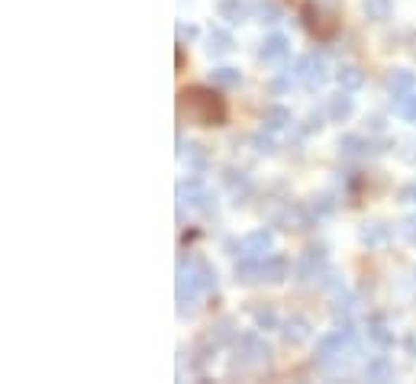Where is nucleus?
<instances>
[{
  "label": "nucleus",
  "mask_w": 416,
  "mask_h": 384,
  "mask_svg": "<svg viewBox=\"0 0 416 384\" xmlns=\"http://www.w3.org/2000/svg\"><path fill=\"white\" fill-rule=\"evenodd\" d=\"M178 107L181 116H188L190 123L197 126H223L226 123V100L213 87H184L178 94Z\"/></svg>",
  "instance_id": "obj_1"
},
{
  "label": "nucleus",
  "mask_w": 416,
  "mask_h": 384,
  "mask_svg": "<svg viewBox=\"0 0 416 384\" xmlns=\"http://www.w3.org/2000/svg\"><path fill=\"white\" fill-rule=\"evenodd\" d=\"M300 16H303L307 32H310L313 39H319V42H329V39L339 32V20H336L333 13H326L319 4H303Z\"/></svg>",
  "instance_id": "obj_2"
},
{
  "label": "nucleus",
  "mask_w": 416,
  "mask_h": 384,
  "mask_svg": "<svg viewBox=\"0 0 416 384\" xmlns=\"http://www.w3.org/2000/svg\"><path fill=\"white\" fill-rule=\"evenodd\" d=\"M274 223H278L281 230L307 233V230H310V226H313V210L300 207V204H288V207H284L278 216H274Z\"/></svg>",
  "instance_id": "obj_3"
},
{
  "label": "nucleus",
  "mask_w": 416,
  "mask_h": 384,
  "mask_svg": "<svg viewBox=\"0 0 416 384\" xmlns=\"http://www.w3.org/2000/svg\"><path fill=\"white\" fill-rule=\"evenodd\" d=\"M178 275H188L200 291H213V287H216V268H213L207 259H194L188 268H184V261H181V265H178Z\"/></svg>",
  "instance_id": "obj_4"
},
{
  "label": "nucleus",
  "mask_w": 416,
  "mask_h": 384,
  "mask_svg": "<svg viewBox=\"0 0 416 384\" xmlns=\"http://www.w3.org/2000/svg\"><path fill=\"white\" fill-rule=\"evenodd\" d=\"M178 197H181V204H190V207H200V210H207L210 213V191L204 187V181L200 178H188V181H181L178 185Z\"/></svg>",
  "instance_id": "obj_5"
},
{
  "label": "nucleus",
  "mask_w": 416,
  "mask_h": 384,
  "mask_svg": "<svg viewBox=\"0 0 416 384\" xmlns=\"http://www.w3.org/2000/svg\"><path fill=\"white\" fill-rule=\"evenodd\" d=\"M326 265V246L319 242V246H310L307 252H303V259L297 261V281H310V278H317L319 271H323Z\"/></svg>",
  "instance_id": "obj_6"
},
{
  "label": "nucleus",
  "mask_w": 416,
  "mask_h": 384,
  "mask_svg": "<svg viewBox=\"0 0 416 384\" xmlns=\"http://www.w3.org/2000/svg\"><path fill=\"white\" fill-rule=\"evenodd\" d=\"M348 339H352V326L345 323L342 330H336V333H329V336L319 339L317 359H319V361H329V359H336V355H342V349H345Z\"/></svg>",
  "instance_id": "obj_7"
},
{
  "label": "nucleus",
  "mask_w": 416,
  "mask_h": 384,
  "mask_svg": "<svg viewBox=\"0 0 416 384\" xmlns=\"http://www.w3.org/2000/svg\"><path fill=\"white\" fill-rule=\"evenodd\" d=\"M288 52H290V39L281 36V32H271V36L262 42V49H258V58L268 62V65H274V62H284Z\"/></svg>",
  "instance_id": "obj_8"
},
{
  "label": "nucleus",
  "mask_w": 416,
  "mask_h": 384,
  "mask_svg": "<svg viewBox=\"0 0 416 384\" xmlns=\"http://www.w3.org/2000/svg\"><path fill=\"white\" fill-rule=\"evenodd\" d=\"M271 249H274L271 230H252L249 236L243 239V255H252V259H265Z\"/></svg>",
  "instance_id": "obj_9"
},
{
  "label": "nucleus",
  "mask_w": 416,
  "mask_h": 384,
  "mask_svg": "<svg viewBox=\"0 0 416 384\" xmlns=\"http://www.w3.org/2000/svg\"><path fill=\"white\" fill-rule=\"evenodd\" d=\"M288 275H290V261L284 259V255H265V259H262V281L281 285Z\"/></svg>",
  "instance_id": "obj_10"
},
{
  "label": "nucleus",
  "mask_w": 416,
  "mask_h": 384,
  "mask_svg": "<svg viewBox=\"0 0 416 384\" xmlns=\"http://www.w3.org/2000/svg\"><path fill=\"white\" fill-rule=\"evenodd\" d=\"M216 13H220V20L235 26V23H243V20H249L252 4H245V0H220V4H216Z\"/></svg>",
  "instance_id": "obj_11"
},
{
  "label": "nucleus",
  "mask_w": 416,
  "mask_h": 384,
  "mask_svg": "<svg viewBox=\"0 0 416 384\" xmlns=\"http://www.w3.org/2000/svg\"><path fill=\"white\" fill-rule=\"evenodd\" d=\"M352 91H339L329 97V104H326V113H329V120H336V123H342V120H348L352 116V110H355V104H352V97H348Z\"/></svg>",
  "instance_id": "obj_12"
},
{
  "label": "nucleus",
  "mask_w": 416,
  "mask_h": 384,
  "mask_svg": "<svg viewBox=\"0 0 416 384\" xmlns=\"http://www.w3.org/2000/svg\"><path fill=\"white\" fill-rule=\"evenodd\" d=\"M223 181H226V187L233 191V197H235L233 204H235V207L252 197V181L243 175V171H226V178H223Z\"/></svg>",
  "instance_id": "obj_13"
},
{
  "label": "nucleus",
  "mask_w": 416,
  "mask_h": 384,
  "mask_svg": "<svg viewBox=\"0 0 416 384\" xmlns=\"http://www.w3.org/2000/svg\"><path fill=\"white\" fill-rule=\"evenodd\" d=\"M281 333H284V342H288V346H300V342L310 339V323L303 320V316H290Z\"/></svg>",
  "instance_id": "obj_14"
},
{
  "label": "nucleus",
  "mask_w": 416,
  "mask_h": 384,
  "mask_svg": "<svg viewBox=\"0 0 416 384\" xmlns=\"http://www.w3.org/2000/svg\"><path fill=\"white\" fill-rule=\"evenodd\" d=\"M235 281H239V285H255V281H262V259L245 255L243 261H235Z\"/></svg>",
  "instance_id": "obj_15"
},
{
  "label": "nucleus",
  "mask_w": 416,
  "mask_h": 384,
  "mask_svg": "<svg viewBox=\"0 0 416 384\" xmlns=\"http://www.w3.org/2000/svg\"><path fill=\"white\" fill-rule=\"evenodd\" d=\"M262 123H265L268 132L288 130V126H290V110H288V107H281V104H271V107L262 113Z\"/></svg>",
  "instance_id": "obj_16"
},
{
  "label": "nucleus",
  "mask_w": 416,
  "mask_h": 384,
  "mask_svg": "<svg viewBox=\"0 0 416 384\" xmlns=\"http://www.w3.org/2000/svg\"><path fill=\"white\" fill-rule=\"evenodd\" d=\"M413 71H407V68H397V71H391L387 75V91L393 94V97H403V94H410L413 91Z\"/></svg>",
  "instance_id": "obj_17"
},
{
  "label": "nucleus",
  "mask_w": 416,
  "mask_h": 384,
  "mask_svg": "<svg viewBox=\"0 0 416 384\" xmlns=\"http://www.w3.org/2000/svg\"><path fill=\"white\" fill-rule=\"evenodd\" d=\"M210 342L213 346H235L239 342V330H235L233 320H220L210 333Z\"/></svg>",
  "instance_id": "obj_18"
},
{
  "label": "nucleus",
  "mask_w": 416,
  "mask_h": 384,
  "mask_svg": "<svg viewBox=\"0 0 416 384\" xmlns=\"http://www.w3.org/2000/svg\"><path fill=\"white\" fill-rule=\"evenodd\" d=\"M336 81H339L342 91H358V87L365 85V71L355 68V65H342V68L336 71Z\"/></svg>",
  "instance_id": "obj_19"
},
{
  "label": "nucleus",
  "mask_w": 416,
  "mask_h": 384,
  "mask_svg": "<svg viewBox=\"0 0 416 384\" xmlns=\"http://www.w3.org/2000/svg\"><path fill=\"white\" fill-rule=\"evenodd\" d=\"M358 236H362V242H365V246L378 249V246H384L387 239H391V230H387L384 223H365Z\"/></svg>",
  "instance_id": "obj_20"
},
{
  "label": "nucleus",
  "mask_w": 416,
  "mask_h": 384,
  "mask_svg": "<svg viewBox=\"0 0 416 384\" xmlns=\"http://www.w3.org/2000/svg\"><path fill=\"white\" fill-rule=\"evenodd\" d=\"M252 16H255L258 23L274 26V23H281V7L271 4V0H255V4H252Z\"/></svg>",
  "instance_id": "obj_21"
},
{
  "label": "nucleus",
  "mask_w": 416,
  "mask_h": 384,
  "mask_svg": "<svg viewBox=\"0 0 416 384\" xmlns=\"http://www.w3.org/2000/svg\"><path fill=\"white\" fill-rule=\"evenodd\" d=\"M326 62L319 58V55H310V68H307V78H303V85L310 87V91H319V87L326 85Z\"/></svg>",
  "instance_id": "obj_22"
},
{
  "label": "nucleus",
  "mask_w": 416,
  "mask_h": 384,
  "mask_svg": "<svg viewBox=\"0 0 416 384\" xmlns=\"http://www.w3.org/2000/svg\"><path fill=\"white\" fill-rule=\"evenodd\" d=\"M368 339H371V342H378L381 349L393 346V336H391V330H387L384 316H371V320H368Z\"/></svg>",
  "instance_id": "obj_23"
},
{
  "label": "nucleus",
  "mask_w": 416,
  "mask_h": 384,
  "mask_svg": "<svg viewBox=\"0 0 416 384\" xmlns=\"http://www.w3.org/2000/svg\"><path fill=\"white\" fill-rule=\"evenodd\" d=\"M365 375H368V381H391V378H393V365L384 359V355H378V359L368 361Z\"/></svg>",
  "instance_id": "obj_24"
},
{
  "label": "nucleus",
  "mask_w": 416,
  "mask_h": 384,
  "mask_svg": "<svg viewBox=\"0 0 416 384\" xmlns=\"http://www.w3.org/2000/svg\"><path fill=\"white\" fill-rule=\"evenodd\" d=\"M213 85L216 87H239L243 85V75H239V68H229V65H223V68H213Z\"/></svg>",
  "instance_id": "obj_25"
},
{
  "label": "nucleus",
  "mask_w": 416,
  "mask_h": 384,
  "mask_svg": "<svg viewBox=\"0 0 416 384\" xmlns=\"http://www.w3.org/2000/svg\"><path fill=\"white\" fill-rule=\"evenodd\" d=\"M365 13H368V20H378V23H384L387 16H391L393 10V0H362Z\"/></svg>",
  "instance_id": "obj_26"
},
{
  "label": "nucleus",
  "mask_w": 416,
  "mask_h": 384,
  "mask_svg": "<svg viewBox=\"0 0 416 384\" xmlns=\"http://www.w3.org/2000/svg\"><path fill=\"white\" fill-rule=\"evenodd\" d=\"M181 159L188 161L194 171H204V168H207V152H204V146H194V142H188V146L181 149Z\"/></svg>",
  "instance_id": "obj_27"
},
{
  "label": "nucleus",
  "mask_w": 416,
  "mask_h": 384,
  "mask_svg": "<svg viewBox=\"0 0 416 384\" xmlns=\"http://www.w3.org/2000/svg\"><path fill=\"white\" fill-rule=\"evenodd\" d=\"M239 342L245 346V355H249V359H268V342H262L255 333H245Z\"/></svg>",
  "instance_id": "obj_28"
},
{
  "label": "nucleus",
  "mask_w": 416,
  "mask_h": 384,
  "mask_svg": "<svg viewBox=\"0 0 416 384\" xmlns=\"http://www.w3.org/2000/svg\"><path fill=\"white\" fill-rule=\"evenodd\" d=\"M210 55H226L229 49H233V36H229L226 30H213L210 32Z\"/></svg>",
  "instance_id": "obj_29"
},
{
  "label": "nucleus",
  "mask_w": 416,
  "mask_h": 384,
  "mask_svg": "<svg viewBox=\"0 0 416 384\" xmlns=\"http://www.w3.org/2000/svg\"><path fill=\"white\" fill-rule=\"evenodd\" d=\"M365 142L362 136H342L339 139V155H345V159H355V155H362L365 152Z\"/></svg>",
  "instance_id": "obj_30"
},
{
  "label": "nucleus",
  "mask_w": 416,
  "mask_h": 384,
  "mask_svg": "<svg viewBox=\"0 0 416 384\" xmlns=\"http://www.w3.org/2000/svg\"><path fill=\"white\" fill-rule=\"evenodd\" d=\"M397 110H400L403 120L416 123V91H410V94H403V97H397Z\"/></svg>",
  "instance_id": "obj_31"
},
{
  "label": "nucleus",
  "mask_w": 416,
  "mask_h": 384,
  "mask_svg": "<svg viewBox=\"0 0 416 384\" xmlns=\"http://www.w3.org/2000/svg\"><path fill=\"white\" fill-rule=\"evenodd\" d=\"M355 307V294L352 291H345V287H336V316H342V314H348V310Z\"/></svg>",
  "instance_id": "obj_32"
},
{
  "label": "nucleus",
  "mask_w": 416,
  "mask_h": 384,
  "mask_svg": "<svg viewBox=\"0 0 416 384\" xmlns=\"http://www.w3.org/2000/svg\"><path fill=\"white\" fill-rule=\"evenodd\" d=\"M255 326L258 330H278V314L271 307H258L255 310Z\"/></svg>",
  "instance_id": "obj_33"
},
{
  "label": "nucleus",
  "mask_w": 416,
  "mask_h": 384,
  "mask_svg": "<svg viewBox=\"0 0 416 384\" xmlns=\"http://www.w3.org/2000/svg\"><path fill=\"white\" fill-rule=\"evenodd\" d=\"M252 146H255L258 152H265V155H271L274 149H278V146H274V139L268 136V132H255V139H252Z\"/></svg>",
  "instance_id": "obj_34"
},
{
  "label": "nucleus",
  "mask_w": 416,
  "mask_h": 384,
  "mask_svg": "<svg viewBox=\"0 0 416 384\" xmlns=\"http://www.w3.org/2000/svg\"><path fill=\"white\" fill-rule=\"evenodd\" d=\"M336 210V200L329 197V194H323V197H317V204H313V213L317 216H329Z\"/></svg>",
  "instance_id": "obj_35"
},
{
  "label": "nucleus",
  "mask_w": 416,
  "mask_h": 384,
  "mask_svg": "<svg viewBox=\"0 0 416 384\" xmlns=\"http://www.w3.org/2000/svg\"><path fill=\"white\" fill-rule=\"evenodd\" d=\"M393 142L391 139H368V146H365V152H371V155H381V152H387Z\"/></svg>",
  "instance_id": "obj_36"
},
{
  "label": "nucleus",
  "mask_w": 416,
  "mask_h": 384,
  "mask_svg": "<svg viewBox=\"0 0 416 384\" xmlns=\"http://www.w3.org/2000/svg\"><path fill=\"white\" fill-rule=\"evenodd\" d=\"M397 197H400L403 204H416V181H410V185H403L400 191H397Z\"/></svg>",
  "instance_id": "obj_37"
},
{
  "label": "nucleus",
  "mask_w": 416,
  "mask_h": 384,
  "mask_svg": "<svg viewBox=\"0 0 416 384\" xmlns=\"http://www.w3.org/2000/svg\"><path fill=\"white\" fill-rule=\"evenodd\" d=\"M200 36V30L197 26H184V23H178V39H197Z\"/></svg>",
  "instance_id": "obj_38"
},
{
  "label": "nucleus",
  "mask_w": 416,
  "mask_h": 384,
  "mask_svg": "<svg viewBox=\"0 0 416 384\" xmlns=\"http://www.w3.org/2000/svg\"><path fill=\"white\" fill-rule=\"evenodd\" d=\"M403 236H407V239H413V242H416V213L403 220Z\"/></svg>",
  "instance_id": "obj_39"
},
{
  "label": "nucleus",
  "mask_w": 416,
  "mask_h": 384,
  "mask_svg": "<svg viewBox=\"0 0 416 384\" xmlns=\"http://www.w3.org/2000/svg\"><path fill=\"white\" fill-rule=\"evenodd\" d=\"M223 249H226L229 255H239V252H243V242H239V239H226V242H223Z\"/></svg>",
  "instance_id": "obj_40"
},
{
  "label": "nucleus",
  "mask_w": 416,
  "mask_h": 384,
  "mask_svg": "<svg viewBox=\"0 0 416 384\" xmlns=\"http://www.w3.org/2000/svg\"><path fill=\"white\" fill-rule=\"evenodd\" d=\"M403 349H407V352L416 359V336H413V333H410V336H403Z\"/></svg>",
  "instance_id": "obj_41"
},
{
  "label": "nucleus",
  "mask_w": 416,
  "mask_h": 384,
  "mask_svg": "<svg viewBox=\"0 0 416 384\" xmlns=\"http://www.w3.org/2000/svg\"><path fill=\"white\" fill-rule=\"evenodd\" d=\"M288 87H290V78H288V81H284V78H278V81H271V91H274V94L288 91Z\"/></svg>",
  "instance_id": "obj_42"
},
{
  "label": "nucleus",
  "mask_w": 416,
  "mask_h": 384,
  "mask_svg": "<svg viewBox=\"0 0 416 384\" xmlns=\"http://www.w3.org/2000/svg\"><path fill=\"white\" fill-rule=\"evenodd\" d=\"M368 123H371V130H384V123H381V116H371V120H368Z\"/></svg>",
  "instance_id": "obj_43"
}]
</instances>
